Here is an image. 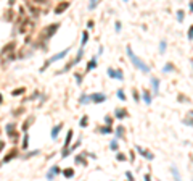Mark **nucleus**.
<instances>
[{
	"mask_svg": "<svg viewBox=\"0 0 193 181\" xmlns=\"http://www.w3.org/2000/svg\"><path fill=\"white\" fill-rule=\"evenodd\" d=\"M60 129H61V124H58V126H56V128L53 129V133H52V138H56V134L60 133Z\"/></svg>",
	"mask_w": 193,
	"mask_h": 181,
	"instance_id": "5",
	"label": "nucleus"
},
{
	"mask_svg": "<svg viewBox=\"0 0 193 181\" xmlns=\"http://www.w3.org/2000/svg\"><path fill=\"white\" fill-rule=\"evenodd\" d=\"M68 52H69V50H68V49H66V50H63V52H61V54H58V55H55V57H52V58H50V60L47 61V63H45V68H47V65H48V63H52V61H55V60H58V58H63V57H65V55H66Z\"/></svg>",
	"mask_w": 193,
	"mask_h": 181,
	"instance_id": "2",
	"label": "nucleus"
},
{
	"mask_svg": "<svg viewBox=\"0 0 193 181\" xmlns=\"http://www.w3.org/2000/svg\"><path fill=\"white\" fill-rule=\"evenodd\" d=\"M188 39H193V26L190 28V32H188Z\"/></svg>",
	"mask_w": 193,
	"mask_h": 181,
	"instance_id": "15",
	"label": "nucleus"
},
{
	"mask_svg": "<svg viewBox=\"0 0 193 181\" xmlns=\"http://www.w3.org/2000/svg\"><path fill=\"white\" fill-rule=\"evenodd\" d=\"M127 55H129V58L132 60V63H134L135 66H137L139 70L145 71V73H146V71H150V68L146 66V65L143 63V61H142V60L139 58V57H135V55H134V52H132V49H130V47H127Z\"/></svg>",
	"mask_w": 193,
	"mask_h": 181,
	"instance_id": "1",
	"label": "nucleus"
},
{
	"mask_svg": "<svg viewBox=\"0 0 193 181\" xmlns=\"http://www.w3.org/2000/svg\"><path fill=\"white\" fill-rule=\"evenodd\" d=\"M116 115H118L119 118H122L124 115H126V112H124V110H121V109H118V110H116Z\"/></svg>",
	"mask_w": 193,
	"mask_h": 181,
	"instance_id": "7",
	"label": "nucleus"
},
{
	"mask_svg": "<svg viewBox=\"0 0 193 181\" xmlns=\"http://www.w3.org/2000/svg\"><path fill=\"white\" fill-rule=\"evenodd\" d=\"M171 70H172V65L171 63H167L166 66H164V71H171Z\"/></svg>",
	"mask_w": 193,
	"mask_h": 181,
	"instance_id": "12",
	"label": "nucleus"
},
{
	"mask_svg": "<svg viewBox=\"0 0 193 181\" xmlns=\"http://www.w3.org/2000/svg\"><path fill=\"white\" fill-rule=\"evenodd\" d=\"M87 42V32H84V36H82V45Z\"/></svg>",
	"mask_w": 193,
	"mask_h": 181,
	"instance_id": "14",
	"label": "nucleus"
},
{
	"mask_svg": "<svg viewBox=\"0 0 193 181\" xmlns=\"http://www.w3.org/2000/svg\"><path fill=\"white\" fill-rule=\"evenodd\" d=\"M111 149H114V150H116V149H118V144H116V142H113V144H111Z\"/></svg>",
	"mask_w": 193,
	"mask_h": 181,
	"instance_id": "18",
	"label": "nucleus"
},
{
	"mask_svg": "<svg viewBox=\"0 0 193 181\" xmlns=\"http://www.w3.org/2000/svg\"><path fill=\"white\" fill-rule=\"evenodd\" d=\"M118 97L124 100V99H126V95H124V94H122V90H119V92H118Z\"/></svg>",
	"mask_w": 193,
	"mask_h": 181,
	"instance_id": "13",
	"label": "nucleus"
},
{
	"mask_svg": "<svg viewBox=\"0 0 193 181\" xmlns=\"http://www.w3.org/2000/svg\"><path fill=\"white\" fill-rule=\"evenodd\" d=\"M172 173L175 175V178H177V181H180V176H179V172H177V168H172Z\"/></svg>",
	"mask_w": 193,
	"mask_h": 181,
	"instance_id": "10",
	"label": "nucleus"
},
{
	"mask_svg": "<svg viewBox=\"0 0 193 181\" xmlns=\"http://www.w3.org/2000/svg\"><path fill=\"white\" fill-rule=\"evenodd\" d=\"M190 7H191V10H193V3H191V5H190Z\"/></svg>",
	"mask_w": 193,
	"mask_h": 181,
	"instance_id": "19",
	"label": "nucleus"
},
{
	"mask_svg": "<svg viewBox=\"0 0 193 181\" xmlns=\"http://www.w3.org/2000/svg\"><path fill=\"white\" fill-rule=\"evenodd\" d=\"M122 131H124L122 128H118V136H121V134H122Z\"/></svg>",
	"mask_w": 193,
	"mask_h": 181,
	"instance_id": "17",
	"label": "nucleus"
},
{
	"mask_svg": "<svg viewBox=\"0 0 193 181\" xmlns=\"http://www.w3.org/2000/svg\"><path fill=\"white\" fill-rule=\"evenodd\" d=\"M90 99L95 100V102H103V100H105V95H101V94L96 95V94H95V95H92V97H89V100H90Z\"/></svg>",
	"mask_w": 193,
	"mask_h": 181,
	"instance_id": "3",
	"label": "nucleus"
},
{
	"mask_svg": "<svg viewBox=\"0 0 193 181\" xmlns=\"http://www.w3.org/2000/svg\"><path fill=\"white\" fill-rule=\"evenodd\" d=\"M177 18H179V21L184 20V11H179V13H177Z\"/></svg>",
	"mask_w": 193,
	"mask_h": 181,
	"instance_id": "11",
	"label": "nucleus"
},
{
	"mask_svg": "<svg viewBox=\"0 0 193 181\" xmlns=\"http://www.w3.org/2000/svg\"><path fill=\"white\" fill-rule=\"evenodd\" d=\"M0 100H2V97H0Z\"/></svg>",
	"mask_w": 193,
	"mask_h": 181,
	"instance_id": "20",
	"label": "nucleus"
},
{
	"mask_svg": "<svg viewBox=\"0 0 193 181\" xmlns=\"http://www.w3.org/2000/svg\"><path fill=\"white\" fill-rule=\"evenodd\" d=\"M68 7H69V3H68V2H65V3H61V5H60V7H56V13H61V11H63L65 8H68Z\"/></svg>",
	"mask_w": 193,
	"mask_h": 181,
	"instance_id": "4",
	"label": "nucleus"
},
{
	"mask_svg": "<svg viewBox=\"0 0 193 181\" xmlns=\"http://www.w3.org/2000/svg\"><path fill=\"white\" fill-rule=\"evenodd\" d=\"M143 100L146 102V104H150V102H151V97H150V94H148V92H145V94H143Z\"/></svg>",
	"mask_w": 193,
	"mask_h": 181,
	"instance_id": "6",
	"label": "nucleus"
},
{
	"mask_svg": "<svg viewBox=\"0 0 193 181\" xmlns=\"http://www.w3.org/2000/svg\"><path fill=\"white\" fill-rule=\"evenodd\" d=\"M95 61H96V58H92V61L89 63V70H92V68H95Z\"/></svg>",
	"mask_w": 193,
	"mask_h": 181,
	"instance_id": "8",
	"label": "nucleus"
},
{
	"mask_svg": "<svg viewBox=\"0 0 193 181\" xmlns=\"http://www.w3.org/2000/svg\"><path fill=\"white\" fill-rule=\"evenodd\" d=\"M164 49H166V42H161V52H164Z\"/></svg>",
	"mask_w": 193,
	"mask_h": 181,
	"instance_id": "16",
	"label": "nucleus"
},
{
	"mask_svg": "<svg viewBox=\"0 0 193 181\" xmlns=\"http://www.w3.org/2000/svg\"><path fill=\"white\" fill-rule=\"evenodd\" d=\"M153 87H155V92H158V79H153Z\"/></svg>",
	"mask_w": 193,
	"mask_h": 181,
	"instance_id": "9",
	"label": "nucleus"
}]
</instances>
